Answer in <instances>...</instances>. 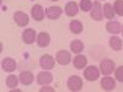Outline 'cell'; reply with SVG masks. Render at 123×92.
I'll return each instance as SVG.
<instances>
[{
    "instance_id": "obj_1",
    "label": "cell",
    "mask_w": 123,
    "mask_h": 92,
    "mask_svg": "<svg viewBox=\"0 0 123 92\" xmlns=\"http://www.w3.org/2000/svg\"><path fill=\"white\" fill-rule=\"evenodd\" d=\"M100 71L102 75H111L116 70V63L110 58H105L100 63Z\"/></svg>"
},
{
    "instance_id": "obj_2",
    "label": "cell",
    "mask_w": 123,
    "mask_h": 92,
    "mask_svg": "<svg viewBox=\"0 0 123 92\" xmlns=\"http://www.w3.org/2000/svg\"><path fill=\"white\" fill-rule=\"evenodd\" d=\"M100 75H101L100 68H97L95 65H89L84 69V77H85V80L90 81V82L100 79Z\"/></svg>"
},
{
    "instance_id": "obj_3",
    "label": "cell",
    "mask_w": 123,
    "mask_h": 92,
    "mask_svg": "<svg viewBox=\"0 0 123 92\" xmlns=\"http://www.w3.org/2000/svg\"><path fill=\"white\" fill-rule=\"evenodd\" d=\"M67 86L70 91L78 92V91H80L81 88H83V79H81L79 75H71L68 79Z\"/></svg>"
},
{
    "instance_id": "obj_4",
    "label": "cell",
    "mask_w": 123,
    "mask_h": 92,
    "mask_svg": "<svg viewBox=\"0 0 123 92\" xmlns=\"http://www.w3.org/2000/svg\"><path fill=\"white\" fill-rule=\"evenodd\" d=\"M90 16L95 21H101L104 18V11H102V5L100 1H94L92 3V7L90 10Z\"/></svg>"
},
{
    "instance_id": "obj_5",
    "label": "cell",
    "mask_w": 123,
    "mask_h": 92,
    "mask_svg": "<svg viewBox=\"0 0 123 92\" xmlns=\"http://www.w3.org/2000/svg\"><path fill=\"white\" fill-rule=\"evenodd\" d=\"M55 65V59L50 54H43L39 58V66L44 70H52Z\"/></svg>"
},
{
    "instance_id": "obj_6",
    "label": "cell",
    "mask_w": 123,
    "mask_h": 92,
    "mask_svg": "<svg viewBox=\"0 0 123 92\" xmlns=\"http://www.w3.org/2000/svg\"><path fill=\"white\" fill-rule=\"evenodd\" d=\"M36 81L39 86H44V85H49L50 82L53 81V75L49 73L48 70H43V71H39L37 74Z\"/></svg>"
},
{
    "instance_id": "obj_7",
    "label": "cell",
    "mask_w": 123,
    "mask_h": 92,
    "mask_svg": "<svg viewBox=\"0 0 123 92\" xmlns=\"http://www.w3.org/2000/svg\"><path fill=\"white\" fill-rule=\"evenodd\" d=\"M55 61L59 64V65H68L70 61H71V54L70 52H68V50L63 49V50H58L57 54H55Z\"/></svg>"
},
{
    "instance_id": "obj_8",
    "label": "cell",
    "mask_w": 123,
    "mask_h": 92,
    "mask_svg": "<svg viewBox=\"0 0 123 92\" xmlns=\"http://www.w3.org/2000/svg\"><path fill=\"white\" fill-rule=\"evenodd\" d=\"M22 42L25 44H33L35 43V40H37V33H36V31L33 28H26L24 29V32H22Z\"/></svg>"
},
{
    "instance_id": "obj_9",
    "label": "cell",
    "mask_w": 123,
    "mask_h": 92,
    "mask_svg": "<svg viewBox=\"0 0 123 92\" xmlns=\"http://www.w3.org/2000/svg\"><path fill=\"white\" fill-rule=\"evenodd\" d=\"M31 16H32L35 21H42V20H44L46 11L39 4H36L31 7Z\"/></svg>"
},
{
    "instance_id": "obj_10",
    "label": "cell",
    "mask_w": 123,
    "mask_h": 92,
    "mask_svg": "<svg viewBox=\"0 0 123 92\" xmlns=\"http://www.w3.org/2000/svg\"><path fill=\"white\" fill-rule=\"evenodd\" d=\"M62 14H63V9L60 6H49L46 9V17L49 20H58Z\"/></svg>"
},
{
    "instance_id": "obj_11",
    "label": "cell",
    "mask_w": 123,
    "mask_h": 92,
    "mask_svg": "<svg viewBox=\"0 0 123 92\" xmlns=\"http://www.w3.org/2000/svg\"><path fill=\"white\" fill-rule=\"evenodd\" d=\"M101 87L105 91H113L116 88V79L111 77L110 75H104L101 79Z\"/></svg>"
},
{
    "instance_id": "obj_12",
    "label": "cell",
    "mask_w": 123,
    "mask_h": 92,
    "mask_svg": "<svg viewBox=\"0 0 123 92\" xmlns=\"http://www.w3.org/2000/svg\"><path fill=\"white\" fill-rule=\"evenodd\" d=\"M80 11V7H79V4L75 3V1H68L64 6V12L67 16L69 17H74L79 14Z\"/></svg>"
},
{
    "instance_id": "obj_13",
    "label": "cell",
    "mask_w": 123,
    "mask_h": 92,
    "mask_svg": "<svg viewBox=\"0 0 123 92\" xmlns=\"http://www.w3.org/2000/svg\"><path fill=\"white\" fill-rule=\"evenodd\" d=\"M14 21L17 26L25 27L30 22V17H28L27 14H25L22 11H16V12H14Z\"/></svg>"
},
{
    "instance_id": "obj_14",
    "label": "cell",
    "mask_w": 123,
    "mask_h": 92,
    "mask_svg": "<svg viewBox=\"0 0 123 92\" xmlns=\"http://www.w3.org/2000/svg\"><path fill=\"white\" fill-rule=\"evenodd\" d=\"M16 68H17V63L15 59L7 57L1 60V69L6 71V73H12V71L16 70Z\"/></svg>"
},
{
    "instance_id": "obj_15",
    "label": "cell",
    "mask_w": 123,
    "mask_h": 92,
    "mask_svg": "<svg viewBox=\"0 0 123 92\" xmlns=\"http://www.w3.org/2000/svg\"><path fill=\"white\" fill-rule=\"evenodd\" d=\"M73 65L78 70H84L87 66V58L84 54H76L73 59Z\"/></svg>"
},
{
    "instance_id": "obj_16",
    "label": "cell",
    "mask_w": 123,
    "mask_h": 92,
    "mask_svg": "<svg viewBox=\"0 0 123 92\" xmlns=\"http://www.w3.org/2000/svg\"><path fill=\"white\" fill-rule=\"evenodd\" d=\"M106 29L107 32L111 33L112 36H117L118 33H121L122 31V26L118 21H115V20H111V21H108L106 23Z\"/></svg>"
},
{
    "instance_id": "obj_17",
    "label": "cell",
    "mask_w": 123,
    "mask_h": 92,
    "mask_svg": "<svg viewBox=\"0 0 123 92\" xmlns=\"http://www.w3.org/2000/svg\"><path fill=\"white\" fill-rule=\"evenodd\" d=\"M36 43L38 47L41 48H46L49 46L50 43V36L47 33V32H41L37 34V40H36Z\"/></svg>"
},
{
    "instance_id": "obj_18",
    "label": "cell",
    "mask_w": 123,
    "mask_h": 92,
    "mask_svg": "<svg viewBox=\"0 0 123 92\" xmlns=\"http://www.w3.org/2000/svg\"><path fill=\"white\" fill-rule=\"evenodd\" d=\"M18 79H20V82H21L22 85L28 86V85H31L33 82L35 76H33V74L31 73V71H22V73H20Z\"/></svg>"
},
{
    "instance_id": "obj_19",
    "label": "cell",
    "mask_w": 123,
    "mask_h": 92,
    "mask_svg": "<svg viewBox=\"0 0 123 92\" xmlns=\"http://www.w3.org/2000/svg\"><path fill=\"white\" fill-rule=\"evenodd\" d=\"M69 29H70V32L71 33H74V34H80L81 32H83V23H81L79 20H71L70 23H69Z\"/></svg>"
},
{
    "instance_id": "obj_20",
    "label": "cell",
    "mask_w": 123,
    "mask_h": 92,
    "mask_svg": "<svg viewBox=\"0 0 123 92\" xmlns=\"http://www.w3.org/2000/svg\"><path fill=\"white\" fill-rule=\"evenodd\" d=\"M108 44L113 50H116V52L121 50L122 47H123V42H122V39L118 36H112L110 38V40H108Z\"/></svg>"
},
{
    "instance_id": "obj_21",
    "label": "cell",
    "mask_w": 123,
    "mask_h": 92,
    "mask_svg": "<svg viewBox=\"0 0 123 92\" xmlns=\"http://www.w3.org/2000/svg\"><path fill=\"white\" fill-rule=\"evenodd\" d=\"M102 11H104V17H106L107 20L115 18V15H116L115 9L110 3H106L104 6H102Z\"/></svg>"
},
{
    "instance_id": "obj_22",
    "label": "cell",
    "mask_w": 123,
    "mask_h": 92,
    "mask_svg": "<svg viewBox=\"0 0 123 92\" xmlns=\"http://www.w3.org/2000/svg\"><path fill=\"white\" fill-rule=\"evenodd\" d=\"M70 50H71V53H74V54H80L84 50V43L81 42L80 39H74L73 42L70 43Z\"/></svg>"
},
{
    "instance_id": "obj_23",
    "label": "cell",
    "mask_w": 123,
    "mask_h": 92,
    "mask_svg": "<svg viewBox=\"0 0 123 92\" xmlns=\"http://www.w3.org/2000/svg\"><path fill=\"white\" fill-rule=\"evenodd\" d=\"M18 82H20V79H18V76H16V75H12V74H10L7 77H6V80H5V85H6V87H9V88H15L17 85H18Z\"/></svg>"
},
{
    "instance_id": "obj_24",
    "label": "cell",
    "mask_w": 123,
    "mask_h": 92,
    "mask_svg": "<svg viewBox=\"0 0 123 92\" xmlns=\"http://www.w3.org/2000/svg\"><path fill=\"white\" fill-rule=\"evenodd\" d=\"M79 7L83 12H90V10L92 7V1L91 0H80Z\"/></svg>"
},
{
    "instance_id": "obj_25",
    "label": "cell",
    "mask_w": 123,
    "mask_h": 92,
    "mask_svg": "<svg viewBox=\"0 0 123 92\" xmlns=\"http://www.w3.org/2000/svg\"><path fill=\"white\" fill-rule=\"evenodd\" d=\"M115 12L118 16H123V0H116L113 4Z\"/></svg>"
},
{
    "instance_id": "obj_26",
    "label": "cell",
    "mask_w": 123,
    "mask_h": 92,
    "mask_svg": "<svg viewBox=\"0 0 123 92\" xmlns=\"http://www.w3.org/2000/svg\"><path fill=\"white\" fill-rule=\"evenodd\" d=\"M115 79L119 82H123V65H119L115 70Z\"/></svg>"
},
{
    "instance_id": "obj_27",
    "label": "cell",
    "mask_w": 123,
    "mask_h": 92,
    "mask_svg": "<svg viewBox=\"0 0 123 92\" xmlns=\"http://www.w3.org/2000/svg\"><path fill=\"white\" fill-rule=\"evenodd\" d=\"M44 91H49V92H54V88L53 87H49L47 85L42 86V88H39V92H44Z\"/></svg>"
},
{
    "instance_id": "obj_28",
    "label": "cell",
    "mask_w": 123,
    "mask_h": 92,
    "mask_svg": "<svg viewBox=\"0 0 123 92\" xmlns=\"http://www.w3.org/2000/svg\"><path fill=\"white\" fill-rule=\"evenodd\" d=\"M121 32H122V36H123V26H122V31H121Z\"/></svg>"
},
{
    "instance_id": "obj_29",
    "label": "cell",
    "mask_w": 123,
    "mask_h": 92,
    "mask_svg": "<svg viewBox=\"0 0 123 92\" xmlns=\"http://www.w3.org/2000/svg\"><path fill=\"white\" fill-rule=\"evenodd\" d=\"M50 1H59V0H50Z\"/></svg>"
}]
</instances>
